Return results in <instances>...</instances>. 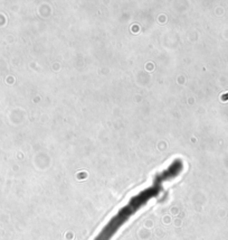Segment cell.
<instances>
[{
	"mask_svg": "<svg viewBox=\"0 0 228 240\" xmlns=\"http://www.w3.org/2000/svg\"><path fill=\"white\" fill-rule=\"evenodd\" d=\"M162 176H163V174L160 175L159 178L157 179V182H154V184H153L151 188L144 190L142 193H140L136 196H134V198L130 201V203H129L126 206H124V208L115 215L113 219L107 223V225L103 229V231L96 237L95 240H110L111 239V237L116 232V230L125 222V220H128L129 218H130V215L133 214V213L135 212L138 209H140L142 205H144L149 200H151V199L153 198V196H155L157 194H159V192L161 191V189H162L163 182L167 181L169 177L176 176V175L169 174L168 177L167 176L162 177Z\"/></svg>",
	"mask_w": 228,
	"mask_h": 240,
	"instance_id": "6da1fadb",
	"label": "cell"
}]
</instances>
